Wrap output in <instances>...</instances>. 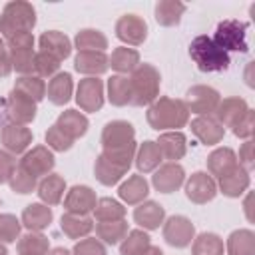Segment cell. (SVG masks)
<instances>
[{
	"instance_id": "cell-2",
	"label": "cell",
	"mask_w": 255,
	"mask_h": 255,
	"mask_svg": "<svg viewBox=\"0 0 255 255\" xmlns=\"http://www.w3.org/2000/svg\"><path fill=\"white\" fill-rule=\"evenodd\" d=\"M247 26L245 24H239V22H223L219 24L217 28V46L219 48H229V50H241L245 52L247 50V44L243 40L245 36V30Z\"/></svg>"
},
{
	"instance_id": "cell-1",
	"label": "cell",
	"mask_w": 255,
	"mask_h": 255,
	"mask_svg": "<svg viewBox=\"0 0 255 255\" xmlns=\"http://www.w3.org/2000/svg\"><path fill=\"white\" fill-rule=\"evenodd\" d=\"M189 54L203 72H221L229 66L227 52L207 36H197L189 46Z\"/></svg>"
}]
</instances>
